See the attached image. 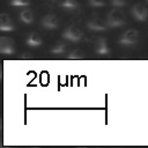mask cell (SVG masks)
<instances>
[{"label":"cell","mask_w":148,"mask_h":148,"mask_svg":"<svg viewBox=\"0 0 148 148\" xmlns=\"http://www.w3.org/2000/svg\"><path fill=\"white\" fill-rule=\"evenodd\" d=\"M106 23H108L109 28H118V27L125 25L126 17H125L123 10L118 9L117 7H113V9H111V12L108 14Z\"/></svg>","instance_id":"1"},{"label":"cell","mask_w":148,"mask_h":148,"mask_svg":"<svg viewBox=\"0 0 148 148\" xmlns=\"http://www.w3.org/2000/svg\"><path fill=\"white\" fill-rule=\"evenodd\" d=\"M62 37H64V39L69 40V42H79L83 38V32L79 25L71 24L62 32Z\"/></svg>","instance_id":"2"},{"label":"cell","mask_w":148,"mask_h":148,"mask_svg":"<svg viewBox=\"0 0 148 148\" xmlns=\"http://www.w3.org/2000/svg\"><path fill=\"white\" fill-rule=\"evenodd\" d=\"M139 40V34L135 29H127L123 32L120 38L118 39V43L124 46H132L135 45Z\"/></svg>","instance_id":"3"},{"label":"cell","mask_w":148,"mask_h":148,"mask_svg":"<svg viewBox=\"0 0 148 148\" xmlns=\"http://www.w3.org/2000/svg\"><path fill=\"white\" fill-rule=\"evenodd\" d=\"M131 14L136 21L143 22L148 17V9L143 3H135L131 8Z\"/></svg>","instance_id":"4"},{"label":"cell","mask_w":148,"mask_h":148,"mask_svg":"<svg viewBox=\"0 0 148 148\" xmlns=\"http://www.w3.org/2000/svg\"><path fill=\"white\" fill-rule=\"evenodd\" d=\"M40 24L43 28H45L47 30H54L59 27V18L54 14L50 13V14H46L43 16Z\"/></svg>","instance_id":"5"},{"label":"cell","mask_w":148,"mask_h":148,"mask_svg":"<svg viewBox=\"0 0 148 148\" xmlns=\"http://www.w3.org/2000/svg\"><path fill=\"white\" fill-rule=\"evenodd\" d=\"M87 28L91 31H104L106 30V28H109V25L101 17L94 16L87 22Z\"/></svg>","instance_id":"6"},{"label":"cell","mask_w":148,"mask_h":148,"mask_svg":"<svg viewBox=\"0 0 148 148\" xmlns=\"http://www.w3.org/2000/svg\"><path fill=\"white\" fill-rule=\"evenodd\" d=\"M0 52L2 54H14L15 53V44L14 42L6 37V36H2L0 37Z\"/></svg>","instance_id":"7"},{"label":"cell","mask_w":148,"mask_h":148,"mask_svg":"<svg viewBox=\"0 0 148 148\" xmlns=\"http://www.w3.org/2000/svg\"><path fill=\"white\" fill-rule=\"evenodd\" d=\"M95 52L99 56H106L110 53V47L108 45V40L105 37H97L94 43Z\"/></svg>","instance_id":"8"},{"label":"cell","mask_w":148,"mask_h":148,"mask_svg":"<svg viewBox=\"0 0 148 148\" xmlns=\"http://www.w3.org/2000/svg\"><path fill=\"white\" fill-rule=\"evenodd\" d=\"M0 30L1 31H13L15 30V25L13 24L8 14L2 13L0 15Z\"/></svg>","instance_id":"9"},{"label":"cell","mask_w":148,"mask_h":148,"mask_svg":"<svg viewBox=\"0 0 148 148\" xmlns=\"http://www.w3.org/2000/svg\"><path fill=\"white\" fill-rule=\"evenodd\" d=\"M25 43L28 46H31V47H37V46H40L43 44V38L40 37L39 34L37 32H31L28 35L27 39H25Z\"/></svg>","instance_id":"10"},{"label":"cell","mask_w":148,"mask_h":148,"mask_svg":"<svg viewBox=\"0 0 148 148\" xmlns=\"http://www.w3.org/2000/svg\"><path fill=\"white\" fill-rule=\"evenodd\" d=\"M18 17H20V21L25 24H30L34 22V13L31 12V9H28V8L22 9L20 12Z\"/></svg>","instance_id":"11"},{"label":"cell","mask_w":148,"mask_h":148,"mask_svg":"<svg viewBox=\"0 0 148 148\" xmlns=\"http://www.w3.org/2000/svg\"><path fill=\"white\" fill-rule=\"evenodd\" d=\"M60 6L66 10H75L79 8V1L77 0H61Z\"/></svg>","instance_id":"12"},{"label":"cell","mask_w":148,"mask_h":148,"mask_svg":"<svg viewBox=\"0 0 148 148\" xmlns=\"http://www.w3.org/2000/svg\"><path fill=\"white\" fill-rule=\"evenodd\" d=\"M66 49H67V45H66V43L59 42V43L54 44V45L51 47L50 52H51V53H53V54H62V53H65Z\"/></svg>","instance_id":"13"},{"label":"cell","mask_w":148,"mask_h":148,"mask_svg":"<svg viewBox=\"0 0 148 148\" xmlns=\"http://www.w3.org/2000/svg\"><path fill=\"white\" fill-rule=\"evenodd\" d=\"M67 59H69V60H81V59H84V53L81 50H74L67 56Z\"/></svg>","instance_id":"14"},{"label":"cell","mask_w":148,"mask_h":148,"mask_svg":"<svg viewBox=\"0 0 148 148\" xmlns=\"http://www.w3.org/2000/svg\"><path fill=\"white\" fill-rule=\"evenodd\" d=\"M29 0H10V5L15 7H27L29 6Z\"/></svg>","instance_id":"15"},{"label":"cell","mask_w":148,"mask_h":148,"mask_svg":"<svg viewBox=\"0 0 148 148\" xmlns=\"http://www.w3.org/2000/svg\"><path fill=\"white\" fill-rule=\"evenodd\" d=\"M126 3H127V0H111V5L117 8H121L126 6Z\"/></svg>","instance_id":"16"},{"label":"cell","mask_w":148,"mask_h":148,"mask_svg":"<svg viewBox=\"0 0 148 148\" xmlns=\"http://www.w3.org/2000/svg\"><path fill=\"white\" fill-rule=\"evenodd\" d=\"M88 2L91 7H103L104 6V0H88Z\"/></svg>","instance_id":"17"},{"label":"cell","mask_w":148,"mask_h":148,"mask_svg":"<svg viewBox=\"0 0 148 148\" xmlns=\"http://www.w3.org/2000/svg\"><path fill=\"white\" fill-rule=\"evenodd\" d=\"M147 1H148V0H147Z\"/></svg>","instance_id":"18"}]
</instances>
